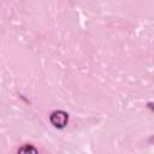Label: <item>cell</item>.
<instances>
[{
	"instance_id": "2",
	"label": "cell",
	"mask_w": 154,
	"mask_h": 154,
	"mask_svg": "<svg viewBox=\"0 0 154 154\" xmlns=\"http://www.w3.org/2000/svg\"><path fill=\"white\" fill-rule=\"evenodd\" d=\"M18 154H37V150H36V148L34 146L25 144V146H23V147L19 148Z\"/></svg>"
},
{
	"instance_id": "1",
	"label": "cell",
	"mask_w": 154,
	"mask_h": 154,
	"mask_svg": "<svg viewBox=\"0 0 154 154\" xmlns=\"http://www.w3.org/2000/svg\"><path fill=\"white\" fill-rule=\"evenodd\" d=\"M69 120V116L67 113H65L64 111H55L51 114V123L59 129H63Z\"/></svg>"
}]
</instances>
